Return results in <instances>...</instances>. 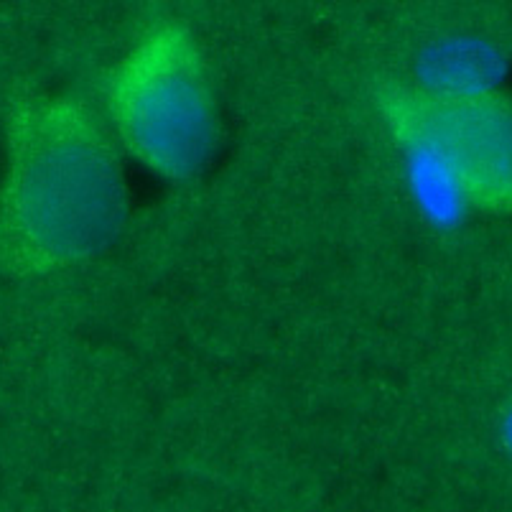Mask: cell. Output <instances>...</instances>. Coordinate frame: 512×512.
<instances>
[{
    "label": "cell",
    "instance_id": "1",
    "mask_svg": "<svg viewBox=\"0 0 512 512\" xmlns=\"http://www.w3.org/2000/svg\"><path fill=\"white\" fill-rule=\"evenodd\" d=\"M128 184L115 138L74 100H41L18 113L0 232L26 268H69L120 235Z\"/></svg>",
    "mask_w": 512,
    "mask_h": 512
},
{
    "label": "cell",
    "instance_id": "2",
    "mask_svg": "<svg viewBox=\"0 0 512 512\" xmlns=\"http://www.w3.org/2000/svg\"><path fill=\"white\" fill-rule=\"evenodd\" d=\"M115 141L153 174L197 176L212 158L220 123L197 44L181 26H156L115 67L107 87Z\"/></svg>",
    "mask_w": 512,
    "mask_h": 512
},
{
    "label": "cell",
    "instance_id": "3",
    "mask_svg": "<svg viewBox=\"0 0 512 512\" xmlns=\"http://www.w3.org/2000/svg\"><path fill=\"white\" fill-rule=\"evenodd\" d=\"M385 115L400 141L434 158L464 199L512 207V105L502 97L390 90Z\"/></svg>",
    "mask_w": 512,
    "mask_h": 512
}]
</instances>
